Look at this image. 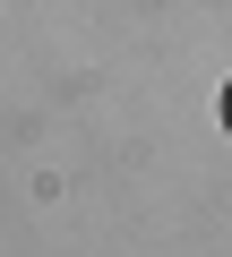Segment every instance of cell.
I'll return each mask as SVG.
<instances>
[{"instance_id": "cell-1", "label": "cell", "mask_w": 232, "mask_h": 257, "mask_svg": "<svg viewBox=\"0 0 232 257\" xmlns=\"http://www.w3.org/2000/svg\"><path fill=\"white\" fill-rule=\"evenodd\" d=\"M223 128H232V86H223Z\"/></svg>"}]
</instances>
